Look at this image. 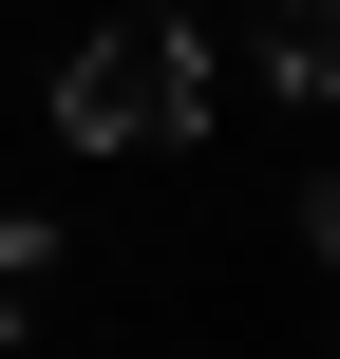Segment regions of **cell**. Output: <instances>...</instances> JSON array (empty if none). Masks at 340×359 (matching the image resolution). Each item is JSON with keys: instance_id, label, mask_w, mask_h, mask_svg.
Returning <instances> with one entry per match:
<instances>
[{"instance_id": "obj_1", "label": "cell", "mask_w": 340, "mask_h": 359, "mask_svg": "<svg viewBox=\"0 0 340 359\" xmlns=\"http://www.w3.org/2000/svg\"><path fill=\"white\" fill-rule=\"evenodd\" d=\"M57 133H76V151H170V133H208V57H189V19L151 0V19L76 38V76H57Z\"/></svg>"}, {"instance_id": "obj_2", "label": "cell", "mask_w": 340, "mask_h": 359, "mask_svg": "<svg viewBox=\"0 0 340 359\" xmlns=\"http://www.w3.org/2000/svg\"><path fill=\"white\" fill-rule=\"evenodd\" d=\"M265 19H284V38H265L284 95H340V0H265Z\"/></svg>"}, {"instance_id": "obj_3", "label": "cell", "mask_w": 340, "mask_h": 359, "mask_svg": "<svg viewBox=\"0 0 340 359\" xmlns=\"http://www.w3.org/2000/svg\"><path fill=\"white\" fill-rule=\"evenodd\" d=\"M19 303H38V227H0V322H19Z\"/></svg>"}, {"instance_id": "obj_4", "label": "cell", "mask_w": 340, "mask_h": 359, "mask_svg": "<svg viewBox=\"0 0 340 359\" xmlns=\"http://www.w3.org/2000/svg\"><path fill=\"white\" fill-rule=\"evenodd\" d=\"M303 246H322V265H340V170H322V189H303Z\"/></svg>"}]
</instances>
